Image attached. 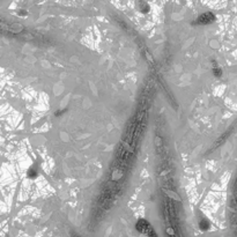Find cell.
<instances>
[{
	"instance_id": "cell-1",
	"label": "cell",
	"mask_w": 237,
	"mask_h": 237,
	"mask_svg": "<svg viewBox=\"0 0 237 237\" xmlns=\"http://www.w3.org/2000/svg\"><path fill=\"white\" fill-rule=\"evenodd\" d=\"M137 229L139 230L140 232L145 234L149 237H157V235L154 232V229L152 228V226L147 222L146 220H139L137 223Z\"/></svg>"
},
{
	"instance_id": "cell-2",
	"label": "cell",
	"mask_w": 237,
	"mask_h": 237,
	"mask_svg": "<svg viewBox=\"0 0 237 237\" xmlns=\"http://www.w3.org/2000/svg\"><path fill=\"white\" fill-rule=\"evenodd\" d=\"M214 20H215L214 14H212V13H205V14L200 15L198 17L197 23H199V24H208V23H212Z\"/></svg>"
},
{
	"instance_id": "cell-3",
	"label": "cell",
	"mask_w": 237,
	"mask_h": 237,
	"mask_svg": "<svg viewBox=\"0 0 237 237\" xmlns=\"http://www.w3.org/2000/svg\"><path fill=\"white\" fill-rule=\"evenodd\" d=\"M214 73H215V75L216 77H220L221 75V70H219V68H214Z\"/></svg>"
}]
</instances>
